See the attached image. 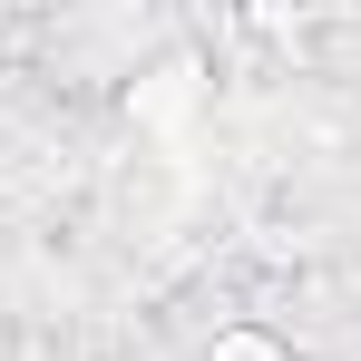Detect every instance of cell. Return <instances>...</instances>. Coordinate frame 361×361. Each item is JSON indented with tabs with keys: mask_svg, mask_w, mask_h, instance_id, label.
<instances>
[{
	"mask_svg": "<svg viewBox=\"0 0 361 361\" xmlns=\"http://www.w3.org/2000/svg\"><path fill=\"white\" fill-rule=\"evenodd\" d=\"M205 361H293V342L264 332V322H225V332L205 342Z\"/></svg>",
	"mask_w": 361,
	"mask_h": 361,
	"instance_id": "cell-1",
	"label": "cell"
}]
</instances>
